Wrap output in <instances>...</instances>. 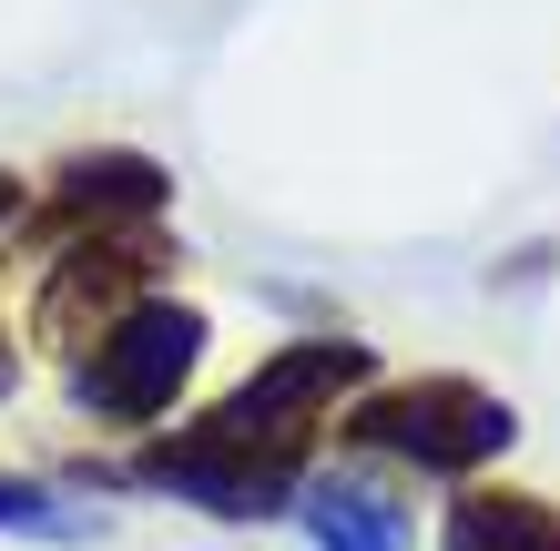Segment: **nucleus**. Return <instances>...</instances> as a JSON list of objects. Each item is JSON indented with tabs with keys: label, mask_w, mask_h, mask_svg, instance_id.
Returning <instances> with one entry per match:
<instances>
[{
	"label": "nucleus",
	"mask_w": 560,
	"mask_h": 551,
	"mask_svg": "<svg viewBox=\"0 0 560 551\" xmlns=\"http://www.w3.org/2000/svg\"><path fill=\"white\" fill-rule=\"evenodd\" d=\"M510 429H520V418H510L500 399H489V388H469V378L377 388V399L347 418V439H357V449H398V460L439 470V480L479 470V460H500V449H510Z\"/></svg>",
	"instance_id": "nucleus-1"
},
{
	"label": "nucleus",
	"mask_w": 560,
	"mask_h": 551,
	"mask_svg": "<svg viewBox=\"0 0 560 551\" xmlns=\"http://www.w3.org/2000/svg\"><path fill=\"white\" fill-rule=\"evenodd\" d=\"M368 378H377V358L357 337H306V347H285L276 368H255L235 399L205 418V439H224V449H295L306 418H326L347 388H368Z\"/></svg>",
	"instance_id": "nucleus-2"
},
{
	"label": "nucleus",
	"mask_w": 560,
	"mask_h": 551,
	"mask_svg": "<svg viewBox=\"0 0 560 551\" xmlns=\"http://www.w3.org/2000/svg\"><path fill=\"white\" fill-rule=\"evenodd\" d=\"M194 358H205V317L194 307H122L103 347L82 358V409H103V418H153V409H174V388L194 378Z\"/></svg>",
	"instance_id": "nucleus-3"
},
{
	"label": "nucleus",
	"mask_w": 560,
	"mask_h": 551,
	"mask_svg": "<svg viewBox=\"0 0 560 551\" xmlns=\"http://www.w3.org/2000/svg\"><path fill=\"white\" fill-rule=\"evenodd\" d=\"M133 480H153V491H174V501H205V510H224V521H255V510H285L295 449H224L205 429H184V439L143 449Z\"/></svg>",
	"instance_id": "nucleus-4"
},
{
	"label": "nucleus",
	"mask_w": 560,
	"mask_h": 551,
	"mask_svg": "<svg viewBox=\"0 0 560 551\" xmlns=\"http://www.w3.org/2000/svg\"><path fill=\"white\" fill-rule=\"evenodd\" d=\"M295 510H306L316 551H408V510L387 491H368V480H316Z\"/></svg>",
	"instance_id": "nucleus-5"
},
{
	"label": "nucleus",
	"mask_w": 560,
	"mask_h": 551,
	"mask_svg": "<svg viewBox=\"0 0 560 551\" xmlns=\"http://www.w3.org/2000/svg\"><path fill=\"white\" fill-rule=\"evenodd\" d=\"M163 184L143 153H72V164H61V205L72 215H163Z\"/></svg>",
	"instance_id": "nucleus-6"
},
{
	"label": "nucleus",
	"mask_w": 560,
	"mask_h": 551,
	"mask_svg": "<svg viewBox=\"0 0 560 551\" xmlns=\"http://www.w3.org/2000/svg\"><path fill=\"white\" fill-rule=\"evenodd\" d=\"M448 551H560V521L540 501H510V491H479L448 510Z\"/></svg>",
	"instance_id": "nucleus-7"
},
{
	"label": "nucleus",
	"mask_w": 560,
	"mask_h": 551,
	"mask_svg": "<svg viewBox=\"0 0 560 551\" xmlns=\"http://www.w3.org/2000/svg\"><path fill=\"white\" fill-rule=\"evenodd\" d=\"M0 531H72L51 510V491H31V480H0Z\"/></svg>",
	"instance_id": "nucleus-8"
},
{
	"label": "nucleus",
	"mask_w": 560,
	"mask_h": 551,
	"mask_svg": "<svg viewBox=\"0 0 560 551\" xmlns=\"http://www.w3.org/2000/svg\"><path fill=\"white\" fill-rule=\"evenodd\" d=\"M11 215H21V184H11V174H0V225H11Z\"/></svg>",
	"instance_id": "nucleus-9"
}]
</instances>
